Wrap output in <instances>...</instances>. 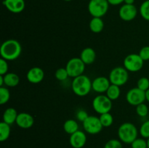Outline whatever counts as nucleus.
<instances>
[{"mask_svg":"<svg viewBox=\"0 0 149 148\" xmlns=\"http://www.w3.org/2000/svg\"><path fill=\"white\" fill-rule=\"evenodd\" d=\"M126 100L132 106H138V104L144 103L146 101V91L135 87L127 92Z\"/></svg>","mask_w":149,"mask_h":148,"instance_id":"nucleus-10","label":"nucleus"},{"mask_svg":"<svg viewBox=\"0 0 149 148\" xmlns=\"http://www.w3.org/2000/svg\"><path fill=\"white\" fill-rule=\"evenodd\" d=\"M132 148H148L147 140L144 138H137L131 144Z\"/></svg>","mask_w":149,"mask_h":148,"instance_id":"nucleus-29","label":"nucleus"},{"mask_svg":"<svg viewBox=\"0 0 149 148\" xmlns=\"http://www.w3.org/2000/svg\"><path fill=\"white\" fill-rule=\"evenodd\" d=\"M86 65L80 57H73L67 62L65 68L69 77L76 78L82 75L85 70Z\"/></svg>","mask_w":149,"mask_h":148,"instance_id":"nucleus-7","label":"nucleus"},{"mask_svg":"<svg viewBox=\"0 0 149 148\" xmlns=\"http://www.w3.org/2000/svg\"><path fill=\"white\" fill-rule=\"evenodd\" d=\"M140 134L144 139L149 138V120H146L140 127Z\"/></svg>","mask_w":149,"mask_h":148,"instance_id":"nucleus-31","label":"nucleus"},{"mask_svg":"<svg viewBox=\"0 0 149 148\" xmlns=\"http://www.w3.org/2000/svg\"><path fill=\"white\" fill-rule=\"evenodd\" d=\"M55 78H56L57 80H58L59 81H65V80L69 77V75H68V71H67L66 68H60L55 71Z\"/></svg>","mask_w":149,"mask_h":148,"instance_id":"nucleus-28","label":"nucleus"},{"mask_svg":"<svg viewBox=\"0 0 149 148\" xmlns=\"http://www.w3.org/2000/svg\"><path fill=\"white\" fill-rule=\"evenodd\" d=\"M121 89L120 86L114 85V84H111L110 86L108 89L107 91L106 92V95L109 97L110 100H116L120 97Z\"/></svg>","mask_w":149,"mask_h":148,"instance_id":"nucleus-22","label":"nucleus"},{"mask_svg":"<svg viewBox=\"0 0 149 148\" xmlns=\"http://www.w3.org/2000/svg\"><path fill=\"white\" fill-rule=\"evenodd\" d=\"M4 85L7 87H15L20 83V78L15 73H7L3 75Z\"/></svg>","mask_w":149,"mask_h":148,"instance_id":"nucleus-20","label":"nucleus"},{"mask_svg":"<svg viewBox=\"0 0 149 148\" xmlns=\"http://www.w3.org/2000/svg\"><path fill=\"white\" fill-rule=\"evenodd\" d=\"M22 46L15 39H7L4 41L0 47V55L1 58L7 61L17 59L21 55Z\"/></svg>","mask_w":149,"mask_h":148,"instance_id":"nucleus-1","label":"nucleus"},{"mask_svg":"<svg viewBox=\"0 0 149 148\" xmlns=\"http://www.w3.org/2000/svg\"><path fill=\"white\" fill-rule=\"evenodd\" d=\"M117 133L119 140L122 143L131 145L132 142L138 138V130L133 123L126 122L120 125Z\"/></svg>","mask_w":149,"mask_h":148,"instance_id":"nucleus-3","label":"nucleus"},{"mask_svg":"<svg viewBox=\"0 0 149 148\" xmlns=\"http://www.w3.org/2000/svg\"><path fill=\"white\" fill-rule=\"evenodd\" d=\"M138 10L134 4H123L119 10V16L124 21H132L136 17Z\"/></svg>","mask_w":149,"mask_h":148,"instance_id":"nucleus-11","label":"nucleus"},{"mask_svg":"<svg viewBox=\"0 0 149 148\" xmlns=\"http://www.w3.org/2000/svg\"><path fill=\"white\" fill-rule=\"evenodd\" d=\"M148 118H149V113H148Z\"/></svg>","mask_w":149,"mask_h":148,"instance_id":"nucleus-42","label":"nucleus"},{"mask_svg":"<svg viewBox=\"0 0 149 148\" xmlns=\"http://www.w3.org/2000/svg\"><path fill=\"white\" fill-rule=\"evenodd\" d=\"M80 58L84 62L85 65H91L96 59L95 51L91 47H86L81 51L80 54Z\"/></svg>","mask_w":149,"mask_h":148,"instance_id":"nucleus-17","label":"nucleus"},{"mask_svg":"<svg viewBox=\"0 0 149 148\" xmlns=\"http://www.w3.org/2000/svg\"><path fill=\"white\" fill-rule=\"evenodd\" d=\"M136 113L138 116L141 118H145L148 116L149 113V107L145 103L138 104L136 106Z\"/></svg>","mask_w":149,"mask_h":148,"instance_id":"nucleus-27","label":"nucleus"},{"mask_svg":"<svg viewBox=\"0 0 149 148\" xmlns=\"http://www.w3.org/2000/svg\"><path fill=\"white\" fill-rule=\"evenodd\" d=\"M138 55L143 61L149 60V46H145L141 48Z\"/></svg>","mask_w":149,"mask_h":148,"instance_id":"nucleus-35","label":"nucleus"},{"mask_svg":"<svg viewBox=\"0 0 149 148\" xmlns=\"http://www.w3.org/2000/svg\"><path fill=\"white\" fill-rule=\"evenodd\" d=\"M148 78H149V76H148Z\"/></svg>","mask_w":149,"mask_h":148,"instance_id":"nucleus-43","label":"nucleus"},{"mask_svg":"<svg viewBox=\"0 0 149 148\" xmlns=\"http://www.w3.org/2000/svg\"><path fill=\"white\" fill-rule=\"evenodd\" d=\"M103 148H123L122 142L119 139H111L108 141Z\"/></svg>","mask_w":149,"mask_h":148,"instance_id":"nucleus-32","label":"nucleus"},{"mask_svg":"<svg viewBox=\"0 0 149 148\" xmlns=\"http://www.w3.org/2000/svg\"><path fill=\"white\" fill-rule=\"evenodd\" d=\"M63 129L65 133L71 135L79 131V124L74 119H68L64 123Z\"/></svg>","mask_w":149,"mask_h":148,"instance_id":"nucleus-21","label":"nucleus"},{"mask_svg":"<svg viewBox=\"0 0 149 148\" xmlns=\"http://www.w3.org/2000/svg\"><path fill=\"white\" fill-rule=\"evenodd\" d=\"M109 3L108 0H90L87 9L93 17H102L109 10Z\"/></svg>","mask_w":149,"mask_h":148,"instance_id":"nucleus-4","label":"nucleus"},{"mask_svg":"<svg viewBox=\"0 0 149 148\" xmlns=\"http://www.w3.org/2000/svg\"><path fill=\"white\" fill-rule=\"evenodd\" d=\"M90 29L95 33H99L104 28V22L102 17H93L90 22Z\"/></svg>","mask_w":149,"mask_h":148,"instance_id":"nucleus-19","label":"nucleus"},{"mask_svg":"<svg viewBox=\"0 0 149 148\" xmlns=\"http://www.w3.org/2000/svg\"><path fill=\"white\" fill-rule=\"evenodd\" d=\"M111 84L109 78L104 76L97 77L92 81L93 90L100 94L106 93Z\"/></svg>","mask_w":149,"mask_h":148,"instance_id":"nucleus-12","label":"nucleus"},{"mask_svg":"<svg viewBox=\"0 0 149 148\" xmlns=\"http://www.w3.org/2000/svg\"><path fill=\"white\" fill-rule=\"evenodd\" d=\"M63 1H71V0H63Z\"/></svg>","mask_w":149,"mask_h":148,"instance_id":"nucleus-41","label":"nucleus"},{"mask_svg":"<svg viewBox=\"0 0 149 148\" xmlns=\"http://www.w3.org/2000/svg\"><path fill=\"white\" fill-rule=\"evenodd\" d=\"M84 131L89 134L95 135L100 133L103 126L98 117L89 115V117L82 123Z\"/></svg>","mask_w":149,"mask_h":148,"instance_id":"nucleus-9","label":"nucleus"},{"mask_svg":"<svg viewBox=\"0 0 149 148\" xmlns=\"http://www.w3.org/2000/svg\"><path fill=\"white\" fill-rule=\"evenodd\" d=\"M10 92L7 87H0V104H4L10 100Z\"/></svg>","mask_w":149,"mask_h":148,"instance_id":"nucleus-26","label":"nucleus"},{"mask_svg":"<svg viewBox=\"0 0 149 148\" xmlns=\"http://www.w3.org/2000/svg\"><path fill=\"white\" fill-rule=\"evenodd\" d=\"M135 0H125L124 3L126 4H134Z\"/></svg>","mask_w":149,"mask_h":148,"instance_id":"nucleus-38","label":"nucleus"},{"mask_svg":"<svg viewBox=\"0 0 149 148\" xmlns=\"http://www.w3.org/2000/svg\"><path fill=\"white\" fill-rule=\"evenodd\" d=\"M9 65L6 59L1 58L0 59V75H4L8 73Z\"/></svg>","mask_w":149,"mask_h":148,"instance_id":"nucleus-34","label":"nucleus"},{"mask_svg":"<svg viewBox=\"0 0 149 148\" xmlns=\"http://www.w3.org/2000/svg\"><path fill=\"white\" fill-rule=\"evenodd\" d=\"M3 4L10 12L15 14L23 12L26 7L24 0H4Z\"/></svg>","mask_w":149,"mask_h":148,"instance_id":"nucleus-16","label":"nucleus"},{"mask_svg":"<svg viewBox=\"0 0 149 148\" xmlns=\"http://www.w3.org/2000/svg\"><path fill=\"white\" fill-rule=\"evenodd\" d=\"M137 87L140 89L146 91L149 89V78L148 77H142L139 78L137 82Z\"/></svg>","mask_w":149,"mask_h":148,"instance_id":"nucleus-30","label":"nucleus"},{"mask_svg":"<svg viewBox=\"0 0 149 148\" xmlns=\"http://www.w3.org/2000/svg\"><path fill=\"white\" fill-rule=\"evenodd\" d=\"M76 117H77V119L79 121L83 123L89 117V115L88 113L86 110L81 109V110H79L77 112V113H76Z\"/></svg>","mask_w":149,"mask_h":148,"instance_id":"nucleus-33","label":"nucleus"},{"mask_svg":"<svg viewBox=\"0 0 149 148\" xmlns=\"http://www.w3.org/2000/svg\"><path fill=\"white\" fill-rule=\"evenodd\" d=\"M18 113L17 111L13 107H8L4 110L3 113V121L9 125H12L14 123H16Z\"/></svg>","mask_w":149,"mask_h":148,"instance_id":"nucleus-18","label":"nucleus"},{"mask_svg":"<svg viewBox=\"0 0 149 148\" xmlns=\"http://www.w3.org/2000/svg\"><path fill=\"white\" fill-rule=\"evenodd\" d=\"M45 78L44 71L39 67H33L31 68L26 74V78L28 81L31 84H39L42 82Z\"/></svg>","mask_w":149,"mask_h":148,"instance_id":"nucleus-14","label":"nucleus"},{"mask_svg":"<svg viewBox=\"0 0 149 148\" xmlns=\"http://www.w3.org/2000/svg\"><path fill=\"white\" fill-rule=\"evenodd\" d=\"M140 14L146 20L149 21V0H146L140 7Z\"/></svg>","mask_w":149,"mask_h":148,"instance_id":"nucleus-25","label":"nucleus"},{"mask_svg":"<svg viewBox=\"0 0 149 148\" xmlns=\"http://www.w3.org/2000/svg\"><path fill=\"white\" fill-rule=\"evenodd\" d=\"M34 123V118L31 114L28 113H18L16 124L17 126L23 129H30L33 126Z\"/></svg>","mask_w":149,"mask_h":148,"instance_id":"nucleus-15","label":"nucleus"},{"mask_svg":"<svg viewBox=\"0 0 149 148\" xmlns=\"http://www.w3.org/2000/svg\"><path fill=\"white\" fill-rule=\"evenodd\" d=\"M109 78L111 84L122 86L129 80V71L125 67H116L111 71Z\"/></svg>","mask_w":149,"mask_h":148,"instance_id":"nucleus-5","label":"nucleus"},{"mask_svg":"<svg viewBox=\"0 0 149 148\" xmlns=\"http://www.w3.org/2000/svg\"><path fill=\"white\" fill-rule=\"evenodd\" d=\"M147 145H148V148H149V138L147 139Z\"/></svg>","mask_w":149,"mask_h":148,"instance_id":"nucleus-40","label":"nucleus"},{"mask_svg":"<svg viewBox=\"0 0 149 148\" xmlns=\"http://www.w3.org/2000/svg\"><path fill=\"white\" fill-rule=\"evenodd\" d=\"M123 65L127 71L135 73L142 69L144 65V61L138 54H130L125 57Z\"/></svg>","mask_w":149,"mask_h":148,"instance_id":"nucleus-8","label":"nucleus"},{"mask_svg":"<svg viewBox=\"0 0 149 148\" xmlns=\"http://www.w3.org/2000/svg\"><path fill=\"white\" fill-rule=\"evenodd\" d=\"M91 79L87 75H82L74 78L71 83V89L76 95L84 97L93 89Z\"/></svg>","mask_w":149,"mask_h":148,"instance_id":"nucleus-2","label":"nucleus"},{"mask_svg":"<svg viewBox=\"0 0 149 148\" xmlns=\"http://www.w3.org/2000/svg\"><path fill=\"white\" fill-rule=\"evenodd\" d=\"M99 118H100V120L103 127H110L113 123V118L110 113H106L100 115Z\"/></svg>","mask_w":149,"mask_h":148,"instance_id":"nucleus-24","label":"nucleus"},{"mask_svg":"<svg viewBox=\"0 0 149 148\" xmlns=\"http://www.w3.org/2000/svg\"><path fill=\"white\" fill-rule=\"evenodd\" d=\"M4 77H3V75H0V87L4 86Z\"/></svg>","mask_w":149,"mask_h":148,"instance_id":"nucleus-37","label":"nucleus"},{"mask_svg":"<svg viewBox=\"0 0 149 148\" xmlns=\"http://www.w3.org/2000/svg\"><path fill=\"white\" fill-rule=\"evenodd\" d=\"M93 107L98 114L110 113L112 109V100L104 94L96 96L93 100Z\"/></svg>","mask_w":149,"mask_h":148,"instance_id":"nucleus-6","label":"nucleus"},{"mask_svg":"<svg viewBox=\"0 0 149 148\" xmlns=\"http://www.w3.org/2000/svg\"><path fill=\"white\" fill-rule=\"evenodd\" d=\"M109 4L113 6L119 5V4H122L125 1V0H108Z\"/></svg>","mask_w":149,"mask_h":148,"instance_id":"nucleus-36","label":"nucleus"},{"mask_svg":"<svg viewBox=\"0 0 149 148\" xmlns=\"http://www.w3.org/2000/svg\"><path fill=\"white\" fill-rule=\"evenodd\" d=\"M87 135L82 131H77L70 135L69 143L73 148H82L87 143Z\"/></svg>","mask_w":149,"mask_h":148,"instance_id":"nucleus-13","label":"nucleus"},{"mask_svg":"<svg viewBox=\"0 0 149 148\" xmlns=\"http://www.w3.org/2000/svg\"><path fill=\"white\" fill-rule=\"evenodd\" d=\"M130 148H132V147H130Z\"/></svg>","mask_w":149,"mask_h":148,"instance_id":"nucleus-44","label":"nucleus"},{"mask_svg":"<svg viewBox=\"0 0 149 148\" xmlns=\"http://www.w3.org/2000/svg\"><path fill=\"white\" fill-rule=\"evenodd\" d=\"M146 100L148 102H149V89L147 91H146Z\"/></svg>","mask_w":149,"mask_h":148,"instance_id":"nucleus-39","label":"nucleus"},{"mask_svg":"<svg viewBox=\"0 0 149 148\" xmlns=\"http://www.w3.org/2000/svg\"><path fill=\"white\" fill-rule=\"evenodd\" d=\"M11 133L10 125L4 123V121L0 123V141L1 142L7 140Z\"/></svg>","mask_w":149,"mask_h":148,"instance_id":"nucleus-23","label":"nucleus"}]
</instances>
